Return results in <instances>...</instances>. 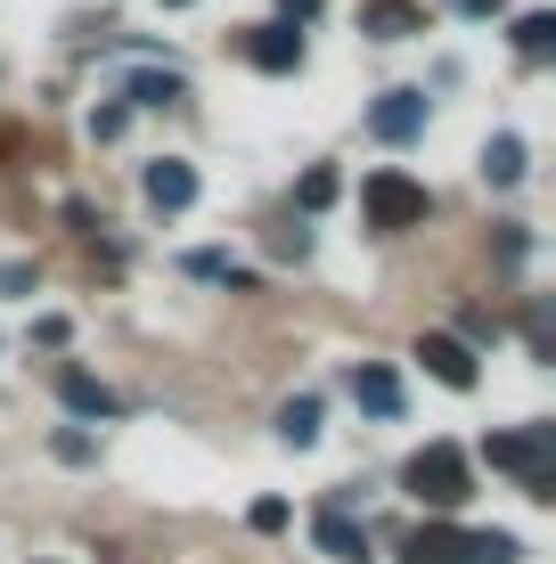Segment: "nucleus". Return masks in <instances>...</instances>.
Listing matches in <instances>:
<instances>
[{"label":"nucleus","mask_w":556,"mask_h":564,"mask_svg":"<svg viewBox=\"0 0 556 564\" xmlns=\"http://www.w3.org/2000/svg\"><path fill=\"white\" fill-rule=\"evenodd\" d=\"M57 401H66L74 417H115V393L90 377V368H57Z\"/></svg>","instance_id":"9d476101"},{"label":"nucleus","mask_w":556,"mask_h":564,"mask_svg":"<svg viewBox=\"0 0 556 564\" xmlns=\"http://www.w3.org/2000/svg\"><path fill=\"white\" fill-rule=\"evenodd\" d=\"M90 140H123V107H99V115H90Z\"/></svg>","instance_id":"5701e85b"},{"label":"nucleus","mask_w":556,"mask_h":564,"mask_svg":"<svg viewBox=\"0 0 556 564\" xmlns=\"http://www.w3.org/2000/svg\"><path fill=\"white\" fill-rule=\"evenodd\" d=\"M303 17H319V0H286V25H303Z\"/></svg>","instance_id":"b1692460"},{"label":"nucleus","mask_w":556,"mask_h":564,"mask_svg":"<svg viewBox=\"0 0 556 564\" xmlns=\"http://www.w3.org/2000/svg\"><path fill=\"white\" fill-rule=\"evenodd\" d=\"M483 458L500 466V475H524L532 499H556V475H548V425H524V434H491Z\"/></svg>","instance_id":"7ed1b4c3"},{"label":"nucleus","mask_w":556,"mask_h":564,"mask_svg":"<svg viewBox=\"0 0 556 564\" xmlns=\"http://www.w3.org/2000/svg\"><path fill=\"white\" fill-rule=\"evenodd\" d=\"M458 9H475V17H483V9H491V0H458Z\"/></svg>","instance_id":"393cba45"},{"label":"nucleus","mask_w":556,"mask_h":564,"mask_svg":"<svg viewBox=\"0 0 556 564\" xmlns=\"http://www.w3.org/2000/svg\"><path fill=\"white\" fill-rule=\"evenodd\" d=\"M467 564H524L515 532H467Z\"/></svg>","instance_id":"4468645a"},{"label":"nucleus","mask_w":556,"mask_h":564,"mask_svg":"<svg viewBox=\"0 0 556 564\" xmlns=\"http://www.w3.org/2000/svg\"><path fill=\"white\" fill-rule=\"evenodd\" d=\"M401 491L426 499L434 516H450V508H467V499H475V466H467L458 442H426V451L401 466Z\"/></svg>","instance_id":"f257e3e1"},{"label":"nucleus","mask_w":556,"mask_h":564,"mask_svg":"<svg viewBox=\"0 0 556 564\" xmlns=\"http://www.w3.org/2000/svg\"><path fill=\"white\" fill-rule=\"evenodd\" d=\"M360 213H369V229H417L434 213V197L410 172H369V181H360Z\"/></svg>","instance_id":"f03ea898"},{"label":"nucleus","mask_w":556,"mask_h":564,"mask_svg":"<svg viewBox=\"0 0 556 564\" xmlns=\"http://www.w3.org/2000/svg\"><path fill=\"white\" fill-rule=\"evenodd\" d=\"M188 279H214V286H238V295H246V286H254V270H238L229 254H188Z\"/></svg>","instance_id":"dca6fc26"},{"label":"nucleus","mask_w":556,"mask_h":564,"mask_svg":"<svg viewBox=\"0 0 556 564\" xmlns=\"http://www.w3.org/2000/svg\"><path fill=\"white\" fill-rule=\"evenodd\" d=\"M369 33H377V42H401V33H417V9H401V0H377V9H369Z\"/></svg>","instance_id":"a211bd4d"},{"label":"nucleus","mask_w":556,"mask_h":564,"mask_svg":"<svg viewBox=\"0 0 556 564\" xmlns=\"http://www.w3.org/2000/svg\"><path fill=\"white\" fill-rule=\"evenodd\" d=\"M246 523H254V532H286V499H254V516H246Z\"/></svg>","instance_id":"4be33fe9"},{"label":"nucleus","mask_w":556,"mask_h":564,"mask_svg":"<svg viewBox=\"0 0 556 564\" xmlns=\"http://www.w3.org/2000/svg\"><path fill=\"white\" fill-rule=\"evenodd\" d=\"M352 401L369 417H401V377H393V368H377V360H360L352 368Z\"/></svg>","instance_id":"1a4fd4ad"},{"label":"nucleus","mask_w":556,"mask_h":564,"mask_svg":"<svg viewBox=\"0 0 556 564\" xmlns=\"http://www.w3.org/2000/svg\"><path fill=\"white\" fill-rule=\"evenodd\" d=\"M123 99H131V107H172V99H181V74H131Z\"/></svg>","instance_id":"f3484780"},{"label":"nucleus","mask_w":556,"mask_h":564,"mask_svg":"<svg viewBox=\"0 0 556 564\" xmlns=\"http://www.w3.org/2000/svg\"><path fill=\"white\" fill-rule=\"evenodd\" d=\"M279 442H286V451H312V442H319V401L312 393H295L279 410Z\"/></svg>","instance_id":"f8f14e48"},{"label":"nucleus","mask_w":556,"mask_h":564,"mask_svg":"<svg viewBox=\"0 0 556 564\" xmlns=\"http://www.w3.org/2000/svg\"><path fill=\"white\" fill-rule=\"evenodd\" d=\"M50 451H57V458H66V466H90V458H99V442H90V434H83V425H66V434H57V442H50Z\"/></svg>","instance_id":"aec40b11"},{"label":"nucleus","mask_w":556,"mask_h":564,"mask_svg":"<svg viewBox=\"0 0 556 564\" xmlns=\"http://www.w3.org/2000/svg\"><path fill=\"white\" fill-rule=\"evenodd\" d=\"M417 360H426L434 384H450V393H475V352L458 336H417Z\"/></svg>","instance_id":"0eeeda50"},{"label":"nucleus","mask_w":556,"mask_h":564,"mask_svg":"<svg viewBox=\"0 0 556 564\" xmlns=\"http://www.w3.org/2000/svg\"><path fill=\"white\" fill-rule=\"evenodd\" d=\"M410 564H467V532H458V523H417Z\"/></svg>","instance_id":"9b49d317"},{"label":"nucleus","mask_w":556,"mask_h":564,"mask_svg":"<svg viewBox=\"0 0 556 564\" xmlns=\"http://www.w3.org/2000/svg\"><path fill=\"white\" fill-rule=\"evenodd\" d=\"M164 9H188V0H164Z\"/></svg>","instance_id":"a878e982"},{"label":"nucleus","mask_w":556,"mask_h":564,"mask_svg":"<svg viewBox=\"0 0 556 564\" xmlns=\"http://www.w3.org/2000/svg\"><path fill=\"white\" fill-rule=\"evenodd\" d=\"M0 295H9V303L33 295V262H0Z\"/></svg>","instance_id":"412c9836"},{"label":"nucleus","mask_w":556,"mask_h":564,"mask_svg":"<svg viewBox=\"0 0 556 564\" xmlns=\"http://www.w3.org/2000/svg\"><path fill=\"white\" fill-rule=\"evenodd\" d=\"M515 50H524V57H548V50H556V17H548V9L515 17Z\"/></svg>","instance_id":"2eb2a0df"},{"label":"nucleus","mask_w":556,"mask_h":564,"mask_svg":"<svg viewBox=\"0 0 556 564\" xmlns=\"http://www.w3.org/2000/svg\"><path fill=\"white\" fill-rule=\"evenodd\" d=\"M246 57H254L262 74H295V66H303V33H295V25H254Z\"/></svg>","instance_id":"6e6552de"},{"label":"nucleus","mask_w":556,"mask_h":564,"mask_svg":"<svg viewBox=\"0 0 556 564\" xmlns=\"http://www.w3.org/2000/svg\"><path fill=\"white\" fill-rule=\"evenodd\" d=\"M369 131L377 140H417V131H426V90H385V99L369 107Z\"/></svg>","instance_id":"39448f33"},{"label":"nucleus","mask_w":556,"mask_h":564,"mask_svg":"<svg viewBox=\"0 0 556 564\" xmlns=\"http://www.w3.org/2000/svg\"><path fill=\"white\" fill-rule=\"evenodd\" d=\"M295 197H303V213L336 205V172H328V164H319V172H303V188H295Z\"/></svg>","instance_id":"6ab92c4d"},{"label":"nucleus","mask_w":556,"mask_h":564,"mask_svg":"<svg viewBox=\"0 0 556 564\" xmlns=\"http://www.w3.org/2000/svg\"><path fill=\"white\" fill-rule=\"evenodd\" d=\"M483 181H491V188H515V181H524V140H515V131H500V140L483 148Z\"/></svg>","instance_id":"ddd939ff"},{"label":"nucleus","mask_w":556,"mask_h":564,"mask_svg":"<svg viewBox=\"0 0 556 564\" xmlns=\"http://www.w3.org/2000/svg\"><path fill=\"white\" fill-rule=\"evenodd\" d=\"M140 188H148V205H156V213H188V205H197V164H181V155H156Z\"/></svg>","instance_id":"423d86ee"},{"label":"nucleus","mask_w":556,"mask_h":564,"mask_svg":"<svg viewBox=\"0 0 556 564\" xmlns=\"http://www.w3.org/2000/svg\"><path fill=\"white\" fill-rule=\"evenodd\" d=\"M312 540H319V549H328L336 564H369V523L344 508V499H328V508L312 516Z\"/></svg>","instance_id":"20e7f679"}]
</instances>
